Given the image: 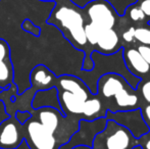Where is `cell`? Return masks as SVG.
Here are the masks:
<instances>
[{
    "mask_svg": "<svg viewBox=\"0 0 150 149\" xmlns=\"http://www.w3.org/2000/svg\"><path fill=\"white\" fill-rule=\"evenodd\" d=\"M31 117L20 126V135L30 149H59L79 129V119L51 106L32 108Z\"/></svg>",
    "mask_w": 150,
    "mask_h": 149,
    "instance_id": "1",
    "label": "cell"
},
{
    "mask_svg": "<svg viewBox=\"0 0 150 149\" xmlns=\"http://www.w3.org/2000/svg\"><path fill=\"white\" fill-rule=\"evenodd\" d=\"M85 23L83 13L78 8L71 7L69 5H56L47 20V24L56 27L62 33L63 37L76 49L84 52L82 70L90 72L94 68V64L91 58L93 51L90 49L86 39L84 30Z\"/></svg>",
    "mask_w": 150,
    "mask_h": 149,
    "instance_id": "2",
    "label": "cell"
},
{
    "mask_svg": "<svg viewBox=\"0 0 150 149\" xmlns=\"http://www.w3.org/2000/svg\"><path fill=\"white\" fill-rule=\"evenodd\" d=\"M56 76L44 64H38L30 74L31 87L24 93H18V87L12 83L7 89L0 91V101L5 106V110L9 117L14 115L18 110L20 112H30L32 109V101L38 91L48 90L53 88Z\"/></svg>",
    "mask_w": 150,
    "mask_h": 149,
    "instance_id": "3",
    "label": "cell"
},
{
    "mask_svg": "<svg viewBox=\"0 0 150 149\" xmlns=\"http://www.w3.org/2000/svg\"><path fill=\"white\" fill-rule=\"evenodd\" d=\"M53 88L57 92L58 104L63 114L82 119L86 102L94 95L89 86L79 77L61 75L56 77Z\"/></svg>",
    "mask_w": 150,
    "mask_h": 149,
    "instance_id": "4",
    "label": "cell"
},
{
    "mask_svg": "<svg viewBox=\"0 0 150 149\" xmlns=\"http://www.w3.org/2000/svg\"><path fill=\"white\" fill-rule=\"evenodd\" d=\"M136 146H140V138H135L127 128L112 119H107L92 143L93 149H133Z\"/></svg>",
    "mask_w": 150,
    "mask_h": 149,
    "instance_id": "5",
    "label": "cell"
},
{
    "mask_svg": "<svg viewBox=\"0 0 150 149\" xmlns=\"http://www.w3.org/2000/svg\"><path fill=\"white\" fill-rule=\"evenodd\" d=\"M89 23L98 30L115 29L117 22V12L106 0H93L84 7Z\"/></svg>",
    "mask_w": 150,
    "mask_h": 149,
    "instance_id": "6",
    "label": "cell"
},
{
    "mask_svg": "<svg viewBox=\"0 0 150 149\" xmlns=\"http://www.w3.org/2000/svg\"><path fill=\"white\" fill-rule=\"evenodd\" d=\"M106 121V117H99L94 121L80 119L78 131L71 136L69 142L61 146L59 149H71L75 146L79 145H86L92 147L95 136L104 129Z\"/></svg>",
    "mask_w": 150,
    "mask_h": 149,
    "instance_id": "7",
    "label": "cell"
},
{
    "mask_svg": "<svg viewBox=\"0 0 150 149\" xmlns=\"http://www.w3.org/2000/svg\"><path fill=\"white\" fill-rule=\"evenodd\" d=\"M105 117L107 119H112L115 123L127 128L137 139L143 137L150 131L149 127L143 119L140 108L131 110H120L115 112L107 110Z\"/></svg>",
    "mask_w": 150,
    "mask_h": 149,
    "instance_id": "8",
    "label": "cell"
},
{
    "mask_svg": "<svg viewBox=\"0 0 150 149\" xmlns=\"http://www.w3.org/2000/svg\"><path fill=\"white\" fill-rule=\"evenodd\" d=\"M122 59L125 66L133 76L140 80L150 76V66L145 61L136 48L122 49Z\"/></svg>",
    "mask_w": 150,
    "mask_h": 149,
    "instance_id": "9",
    "label": "cell"
},
{
    "mask_svg": "<svg viewBox=\"0 0 150 149\" xmlns=\"http://www.w3.org/2000/svg\"><path fill=\"white\" fill-rule=\"evenodd\" d=\"M14 71L10 55V47L0 38V89H7L13 83Z\"/></svg>",
    "mask_w": 150,
    "mask_h": 149,
    "instance_id": "10",
    "label": "cell"
},
{
    "mask_svg": "<svg viewBox=\"0 0 150 149\" xmlns=\"http://www.w3.org/2000/svg\"><path fill=\"white\" fill-rule=\"evenodd\" d=\"M122 48L120 40L117 32L115 29L103 30L100 32L94 46V51L104 55H111Z\"/></svg>",
    "mask_w": 150,
    "mask_h": 149,
    "instance_id": "11",
    "label": "cell"
},
{
    "mask_svg": "<svg viewBox=\"0 0 150 149\" xmlns=\"http://www.w3.org/2000/svg\"><path fill=\"white\" fill-rule=\"evenodd\" d=\"M134 41L138 42L141 45L150 46V26L135 28Z\"/></svg>",
    "mask_w": 150,
    "mask_h": 149,
    "instance_id": "12",
    "label": "cell"
},
{
    "mask_svg": "<svg viewBox=\"0 0 150 149\" xmlns=\"http://www.w3.org/2000/svg\"><path fill=\"white\" fill-rule=\"evenodd\" d=\"M136 90L140 94L144 104H150V76L139 82Z\"/></svg>",
    "mask_w": 150,
    "mask_h": 149,
    "instance_id": "13",
    "label": "cell"
},
{
    "mask_svg": "<svg viewBox=\"0 0 150 149\" xmlns=\"http://www.w3.org/2000/svg\"><path fill=\"white\" fill-rule=\"evenodd\" d=\"M127 13L129 14V18L133 20V22H142L145 18V14L144 12L141 10L140 7L138 6L132 5L127 9Z\"/></svg>",
    "mask_w": 150,
    "mask_h": 149,
    "instance_id": "14",
    "label": "cell"
},
{
    "mask_svg": "<svg viewBox=\"0 0 150 149\" xmlns=\"http://www.w3.org/2000/svg\"><path fill=\"white\" fill-rule=\"evenodd\" d=\"M22 28L24 31L30 33L32 35H34L35 37H39L40 33H41V30H40L39 27L34 25L30 20H25L22 24Z\"/></svg>",
    "mask_w": 150,
    "mask_h": 149,
    "instance_id": "15",
    "label": "cell"
},
{
    "mask_svg": "<svg viewBox=\"0 0 150 149\" xmlns=\"http://www.w3.org/2000/svg\"><path fill=\"white\" fill-rule=\"evenodd\" d=\"M138 52L141 54L144 60L150 66V46L149 45H138L136 48Z\"/></svg>",
    "mask_w": 150,
    "mask_h": 149,
    "instance_id": "16",
    "label": "cell"
},
{
    "mask_svg": "<svg viewBox=\"0 0 150 149\" xmlns=\"http://www.w3.org/2000/svg\"><path fill=\"white\" fill-rule=\"evenodd\" d=\"M141 112H142V117L146 125L149 127L150 130V104H143L140 107Z\"/></svg>",
    "mask_w": 150,
    "mask_h": 149,
    "instance_id": "17",
    "label": "cell"
},
{
    "mask_svg": "<svg viewBox=\"0 0 150 149\" xmlns=\"http://www.w3.org/2000/svg\"><path fill=\"white\" fill-rule=\"evenodd\" d=\"M30 117H31V113L29 112H20V110H18V112L14 113V117L21 124H24L26 121H28L30 119Z\"/></svg>",
    "mask_w": 150,
    "mask_h": 149,
    "instance_id": "18",
    "label": "cell"
},
{
    "mask_svg": "<svg viewBox=\"0 0 150 149\" xmlns=\"http://www.w3.org/2000/svg\"><path fill=\"white\" fill-rule=\"evenodd\" d=\"M134 30H135L134 27H131L129 30L124 32L122 37L125 42H127V43H132V42L134 41Z\"/></svg>",
    "mask_w": 150,
    "mask_h": 149,
    "instance_id": "19",
    "label": "cell"
},
{
    "mask_svg": "<svg viewBox=\"0 0 150 149\" xmlns=\"http://www.w3.org/2000/svg\"><path fill=\"white\" fill-rule=\"evenodd\" d=\"M139 7L144 12L145 18H150V0H143V1H141Z\"/></svg>",
    "mask_w": 150,
    "mask_h": 149,
    "instance_id": "20",
    "label": "cell"
},
{
    "mask_svg": "<svg viewBox=\"0 0 150 149\" xmlns=\"http://www.w3.org/2000/svg\"><path fill=\"white\" fill-rule=\"evenodd\" d=\"M140 146H142L143 149H150V131L140 138Z\"/></svg>",
    "mask_w": 150,
    "mask_h": 149,
    "instance_id": "21",
    "label": "cell"
},
{
    "mask_svg": "<svg viewBox=\"0 0 150 149\" xmlns=\"http://www.w3.org/2000/svg\"><path fill=\"white\" fill-rule=\"evenodd\" d=\"M71 149H93V148L86 145H79V146H75V147H73Z\"/></svg>",
    "mask_w": 150,
    "mask_h": 149,
    "instance_id": "22",
    "label": "cell"
},
{
    "mask_svg": "<svg viewBox=\"0 0 150 149\" xmlns=\"http://www.w3.org/2000/svg\"><path fill=\"white\" fill-rule=\"evenodd\" d=\"M42 1H49V0H42Z\"/></svg>",
    "mask_w": 150,
    "mask_h": 149,
    "instance_id": "23",
    "label": "cell"
}]
</instances>
